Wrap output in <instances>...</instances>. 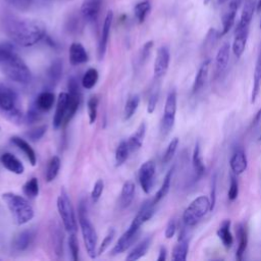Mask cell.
<instances>
[{
    "label": "cell",
    "instance_id": "6da1fadb",
    "mask_svg": "<svg viewBox=\"0 0 261 261\" xmlns=\"http://www.w3.org/2000/svg\"><path fill=\"white\" fill-rule=\"evenodd\" d=\"M3 29L15 44L22 47H30L37 44L46 34V27L42 21L14 15L4 17Z\"/></svg>",
    "mask_w": 261,
    "mask_h": 261
},
{
    "label": "cell",
    "instance_id": "7a4b0ae2",
    "mask_svg": "<svg viewBox=\"0 0 261 261\" xmlns=\"http://www.w3.org/2000/svg\"><path fill=\"white\" fill-rule=\"evenodd\" d=\"M0 69L11 81L28 85L32 81V72L14 48L7 43L0 44Z\"/></svg>",
    "mask_w": 261,
    "mask_h": 261
},
{
    "label": "cell",
    "instance_id": "3957f363",
    "mask_svg": "<svg viewBox=\"0 0 261 261\" xmlns=\"http://www.w3.org/2000/svg\"><path fill=\"white\" fill-rule=\"evenodd\" d=\"M2 200L8 207L15 222L19 225L28 223L34 217V209L29 201L12 192L2 194Z\"/></svg>",
    "mask_w": 261,
    "mask_h": 261
},
{
    "label": "cell",
    "instance_id": "277c9868",
    "mask_svg": "<svg viewBox=\"0 0 261 261\" xmlns=\"http://www.w3.org/2000/svg\"><path fill=\"white\" fill-rule=\"evenodd\" d=\"M77 215H79V223L81 226V231H82L86 251L89 257L91 259H94L98 255V249H97L98 238H97L96 230L89 218L88 209L85 201L80 202Z\"/></svg>",
    "mask_w": 261,
    "mask_h": 261
},
{
    "label": "cell",
    "instance_id": "5b68a950",
    "mask_svg": "<svg viewBox=\"0 0 261 261\" xmlns=\"http://www.w3.org/2000/svg\"><path fill=\"white\" fill-rule=\"evenodd\" d=\"M0 110L13 122L21 123L25 119L17 107V94L2 84H0Z\"/></svg>",
    "mask_w": 261,
    "mask_h": 261
},
{
    "label": "cell",
    "instance_id": "8992f818",
    "mask_svg": "<svg viewBox=\"0 0 261 261\" xmlns=\"http://www.w3.org/2000/svg\"><path fill=\"white\" fill-rule=\"evenodd\" d=\"M208 211H211L210 200L207 196H199L193 200L182 213V221L187 226L196 225Z\"/></svg>",
    "mask_w": 261,
    "mask_h": 261
},
{
    "label": "cell",
    "instance_id": "52a82bcc",
    "mask_svg": "<svg viewBox=\"0 0 261 261\" xmlns=\"http://www.w3.org/2000/svg\"><path fill=\"white\" fill-rule=\"evenodd\" d=\"M57 210L61 218L62 224L65 230L69 233H75L76 231V220L74 211L70 202V199L64 189L60 191L59 196L57 197Z\"/></svg>",
    "mask_w": 261,
    "mask_h": 261
},
{
    "label": "cell",
    "instance_id": "ba28073f",
    "mask_svg": "<svg viewBox=\"0 0 261 261\" xmlns=\"http://www.w3.org/2000/svg\"><path fill=\"white\" fill-rule=\"evenodd\" d=\"M67 89H68V99H67V108H66V113L63 121V125L65 126L68 124V122L72 119L74 114L76 113L80 103H81V90L80 86L77 84V80L74 76L69 77L68 83H67Z\"/></svg>",
    "mask_w": 261,
    "mask_h": 261
},
{
    "label": "cell",
    "instance_id": "9c48e42d",
    "mask_svg": "<svg viewBox=\"0 0 261 261\" xmlns=\"http://www.w3.org/2000/svg\"><path fill=\"white\" fill-rule=\"evenodd\" d=\"M175 114H176V92L174 90H171L166 97L163 116L161 120L160 130L163 136H167L172 129L175 121Z\"/></svg>",
    "mask_w": 261,
    "mask_h": 261
},
{
    "label": "cell",
    "instance_id": "30bf717a",
    "mask_svg": "<svg viewBox=\"0 0 261 261\" xmlns=\"http://www.w3.org/2000/svg\"><path fill=\"white\" fill-rule=\"evenodd\" d=\"M142 225H143V223L135 217L133 219L129 227L123 232V234L117 241L116 245L113 247L112 252H111L112 255H117V254H120V253H123L124 251H126L137 240Z\"/></svg>",
    "mask_w": 261,
    "mask_h": 261
},
{
    "label": "cell",
    "instance_id": "8fae6325",
    "mask_svg": "<svg viewBox=\"0 0 261 261\" xmlns=\"http://www.w3.org/2000/svg\"><path fill=\"white\" fill-rule=\"evenodd\" d=\"M155 171H156V166L152 160L145 161L139 168V171H138L139 182L141 185L142 190L146 194H149L153 187Z\"/></svg>",
    "mask_w": 261,
    "mask_h": 261
},
{
    "label": "cell",
    "instance_id": "7c38bea8",
    "mask_svg": "<svg viewBox=\"0 0 261 261\" xmlns=\"http://www.w3.org/2000/svg\"><path fill=\"white\" fill-rule=\"evenodd\" d=\"M169 61H170V54H169L168 48L165 46L160 47L157 50L156 58L154 61V76L156 79H159L166 73L168 69Z\"/></svg>",
    "mask_w": 261,
    "mask_h": 261
},
{
    "label": "cell",
    "instance_id": "4fadbf2b",
    "mask_svg": "<svg viewBox=\"0 0 261 261\" xmlns=\"http://www.w3.org/2000/svg\"><path fill=\"white\" fill-rule=\"evenodd\" d=\"M112 19H113V12L112 11H108V13L106 14V17L104 19L101 36H100L99 43H98V57H99V59H102L104 57V55H105L107 44H108V39H109V34H110Z\"/></svg>",
    "mask_w": 261,
    "mask_h": 261
},
{
    "label": "cell",
    "instance_id": "5bb4252c",
    "mask_svg": "<svg viewBox=\"0 0 261 261\" xmlns=\"http://www.w3.org/2000/svg\"><path fill=\"white\" fill-rule=\"evenodd\" d=\"M240 0H230L227 9L222 15V30L220 33V36H223L228 33V31L231 29V27L234 23V18L237 15V11L241 5Z\"/></svg>",
    "mask_w": 261,
    "mask_h": 261
},
{
    "label": "cell",
    "instance_id": "9a60e30c",
    "mask_svg": "<svg viewBox=\"0 0 261 261\" xmlns=\"http://www.w3.org/2000/svg\"><path fill=\"white\" fill-rule=\"evenodd\" d=\"M67 99H68L67 93H60L57 98L56 109L53 116V127L55 129H58L63 125L66 108H67Z\"/></svg>",
    "mask_w": 261,
    "mask_h": 261
},
{
    "label": "cell",
    "instance_id": "2e32d148",
    "mask_svg": "<svg viewBox=\"0 0 261 261\" xmlns=\"http://www.w3.org/2000/svg\"><path fill=\"white\" fill-rule=\"evenodd\" d=\"M102 0H84L81 6V14L87 21H95L98 17Z\"/></svg>",
    "mask_w": 261,
    "mask_h": 261
},
{
    "label": "cell",
    "instance_id": "e0dca14e",
    "mask_svg": "<svg viewBox=\"0 0 261 261\" xmlns=\"http://www.w3.org/2000/svg\"><path fill=\"white\" fill-rule=\"evenodd\" d=\"M248 35H249V28H247V29L237 28L236 29L231 49H232L234 56L238 58H240L245 51L247 40H248Z\"/></svg>",
    "mask_w": 261,
    "mask_h": 261
},
{
    "label": "cell",
    "instance_id": "ac0fdd59",
    "mask_svg": "<svg viewBox=\"0 0 261 261\" xmlns=\"http://www.w3.org/2000/svg\"><path fill=\"white\" fill-rule=\"evenodd\" d=\"M229 166L234 174H242L247 169L248 160L244 150L238 149L233 152L229 159Z\"/></svg>",
    "mask_w": 261,
    "mask_h": 261
},
{
    "label": "cell",
    "instance_id": "d6986e66",
    "mask_svg": "<svg viewBox=\"0 0 261 261\" xmlns=\"http://www.w3.org/2000/svg\"><path fill=\"white\" fill-rule=\"evenodd\" d=\"M0 162L7 170L15 174H22L24 171V166L21 163V161L16 156H14L9 152L3 153L1 155Z\"/></svg>",
    "mask_w": 261,
    "mask_h": 261
},
{
    "label": "cell",
    "instance_id": "ffe728a7",
    "mask_svg": "<svg viewBox=\"0 0 261 261\" xmlns=\"http://www.w3.org/2000/svg\"><path fill=\"white\" fill-rule=\"evenodd\" d=\"M188 252H189V240L187 238V234L182 230L178 234L177 244L173 247L171 258L174 261H185L187 259Z\"/></svg>",
    "mask_w": 261,
    "mask_h": 261
},
{
    "label": "cell",
    "instance_id": "44dd1931",
    "mask_svg": "<svg viewBox=\"0 0 261 261\" xmlns=\"http://www.w3.org/2000/svg\"><path fill=\"white\" fill-rule=\"evenodd\" d=\"M89 60L88 53L80 43H72L69 47V62L72 65L86 63Z\"/></svg>",
    "mask_w": 261,
    "mask_h": 261
},
{
    "label": "cell",
    "instance_id": "7402d4cb",
    "mask_svg": "<svg viewBox=\"0 0 261 261\" xmlns=\"http://www.w3.org/2000/svg\"><path fill=\"white\" fill-rule=\"evenodd\" d=\"M210 59H206L204 60V62L201 64V66L198 69V72L195 76L194 80V84L192 87V93L196 94L198 93L205 85L207 79H208V71H209V67H210Z\"/></svg>",
    "mask_w": 261,
    "mask_h": 261
},
{
    "label": "cell",
    "instance_id": "603a6c76",
    "mask_svg": "<svg viewBox=\"0 0 261 261\" xmlns=\"http://www.w3.org/2000/svg\"><path fill=\"white\" fill-rule=\"evenodd\" d=\"M10 141H11V143L14 144L19 150L22 151V153L25 155V157L28 158V160H29V162L31 163V165L35 166V165L37 164V155H36L34 149L30 146V144H29L25 140L21 139L20 137L13 136V137H11Z\"/></svg>",
    "mask_w": 261,
    "mask_h": 261
},
{
    "label": "cell",
    "instance_id": "cb8c5ba5",
    "mask_svg": "<svg viewBox=\"0 0 261 261\" xmlns=\"http://www.w3.org/2000/svg\"><path fill=\"white\" fill-rule=\"evenodd\" d=\"M55 102V95L50 91H44L38 95L35 101V107L40 112H47L49 111Z\"/></svg>",
    "mask_w": 261,
    "mask_h": 261
},
{
    "label": "cell",
    "instance_id": "d4e9b609",
    "mask_svg": "<svg viewBox=\"0 0 261 261\" xmlns=\"http://www.w3.org/2000/svg\"><path fill=\"white\" fill-rule=\"evenodd\" d=\"M256 4L257 3L255 0H246L245 1V4L242 9V13H241V18H240V21H239L237 28L247 29L250 27V22L252 20Z\"/></svg>",
    "mask_w": 261,
    "mask_h": 261
},
{
    "label": "cell",
    "instance_id": "484cf974",
    "mask_svg": "<svg viewBox=\"0 0 261 261\" xmlns=\"http://www.w3.org/2000/svg\"><path fill=\"white\" fill-rule=\"evenodd\" d=\"M229 50H230L229 44L224 43L217 51V54L215 57V67H216L217 73H221L227 67L228 60H229Z\"/></svg>",
    "mask_w": 261,
    "mask_h": 261
},
{
    "label": "cell",
    "instance_id": "4316f807",
    "mask_svg": "<svg viewBox=\"0 0 261 261\" xmlns=\"http://www.w3.org/2000/svg\"><path fill=\"white\" fill-rule=\"evenodd\" d=\"M35 233L31 229H25L19 232L13 241V247L17 251H24L29 248V246L32 244L34 240Z\"/></svg>",
    "mask_w": 261,
    "mask_h": 261
},
{
    "label": "cell",
    "instance_id": "83f0119b",
    "mask_svg": "<svg viewBox=\"0 0 261 261\" xmlns=\"http://www.w3.org/2000/svg\"><path fill=\"white\" fill-rule=\"evenodd\" d=\"M237 236H238V249H237V253H236V258L238 260H243L244 254L247 250V245H248V233H247V229L245 227L244 224L240 223L237 227Z\"/></svg>",
    "mask_w": 261,
    "mask_h": 261
},
{
    "label": "cell",
    "instance_id": "f1b7e54d",
    "mask_svg": "<svg viewBox=\"0 0 261 261\" xmlns=\"http://www.w3.org/2000/svg\"><path fill=\"white\" fill-rule=\"evenodd\" d=\"M145 135H146V124L145 122H142L137 128V130L127 140V144L130 152L137 151L142 147Z\"/></svg>",
    "mask_w": 261,
    "mask_h": 261
},
{
    "label": "cell",
    "instance_id": "f546056e",
    "mask_svg": "<svg viewBox=\"0 0 261 261\" xmlns=\"http://www.w3.org/2000/svg\"><path fill=\"white\" fill-rule=\"evenodd\" d=\"M135 192H136V186L132 180H127L123 184L121 193H120V206L122 208H127L135 197Z\"/></svg>",
    "mask_w": 261,
    "mask_h": 261
},
{
    "label": "cell",
    "instance_id": "4dcf8cb0",
    "mask_svg": "<svg viewBox=\"0 0 261 261\" xmlns=\"http://www.w3.org/2000/svg\"><path fill=\"white\" fill-rule=\"evenodd\" d=\"M217 237L221 241L225 248H230L233 244V238L230 232V220L225 219L221 222L219 228L217 229Z\"/></svg>",
    "mask_w": 261,
    "mask_h": 261
},
{
    "label": "cell",
    "instance_id": "1f68e13d",
    "mask_svg": "<svg viewBox=\"0 0 261 261\" xmlns=\"http://www.w3.org/2000/svg\"><path fill=\"white\" fill-rule=\"evenodd\" d=\"M192 162H193V168L196 173V176L201 177L205 172V165L203 162V157L201 154V147L199 142L195 144L193 155H192Z\"/></svg>",
    "mask_w": 261,
    "mask_h": 261
},
{
    "label": "cell",
    "instance_id": "d6a6232c",
    "mask_svg": "<svg viewBox=\"0 0 261 261\" xmlns=\"http://www.w3.org/2000/svg\"><path fill=\"white\" fill-rule=\"evenodd\" d=\"M260 89H261V51L259 53V56H258V59L256 62L254 76H253V88H252V94H251V103L252 104L255 103Z\"/></svg>",
    "mask_w": 261,
    "mask_h": 261
},
{
    "label": "cell",
    "instance_id": "836d02e7",
    "mask_svg": "<svg viewBox=\"0 0 261 261\" xmlns=\"http://www.w3.org/2000/svg\"><path fill=\"white\" fill-rule=\"evenodd\" d=\"M151 245V239L150 238H146L144 239L141 243H139L126 256V260L128 261H135L138 260L140 258H142L143 256L146 255V253L148 252L149 248Z\"/></svg>",
    "mask_w": 261,
    "mask_h": 261
},
{
    "label": "cell",
    "instance_id": "e575fe53",
    "mask_svg": "<svg viewBox=\"0 0 261 261\" xmlns=\"http://www.w3.org/2000/svg\"><path fill=\"white\" fill-rule=\"evenodd\" d=\"M155 213V204L153 202V200H148V201H145L142 206L140 207L137 215L135 216L137 219H139L143 224L145 222H147L148 220H150L153 215Z\"/></svg>",
    "mask_w": 261,
    "mask_h": 261
},
{
    "label": "cell",
    "instance_id": "d590c367",
    "mask_svg": "<svg viewBox=\"0 0 261 261\" xmlns=\"http://www.w3.org/2000/svg\"><path fill=\"white\" fill-rule=\"evenodd\" d=\"M173 170H174V167L172 166L168 171L167 173L165 174V177L163 179V182L160 187V189L157 191V193L155 194V197L153 199V202L154 204L156 205L158 202H160L169 192V189H170V184H171V178H172V174H173Z\"/></svg>",
    "mask_w": 261,
    "mask_h": 261
},
{
    "label": "cell",
    "instance_id": "8d00e7d4",
    "mask_svg": "<svg viewBox=\"0 0 261 261\" xmlns=\"http://www.w3.org/2000/svg\"><path fill=\"white\" fill-rule=\"evenodd\" d=\"M62 61L60 59H55L52 61L50 66L47 69V77L52 84H56L59 82L62 75Z\"/></svg>",
    "mask_w": 261,
    "mask_h": 261
},
{
    "label": "cell",
    "instance_id": "74e56055",
    "mask_svg": "<svg viewBox=\"0 0 261 261\" xmlns=\"http://www.w3.org/2000/svg\"><path fill=\"white\" fill-rule=\"evenodd\" d=\"M139 104H140L139 95H133L127 99L125 106H124V110H123L124 120H128L134 116V114L136 113V111L139 107Z\"/></svg>",
    "mask_w": 261,
    "mask_h": 261
},
{
    "label": "cell",
    "instance_id": "f35d334b",
    "mask_svg": "<svg viewBox=\"0 0 261 261\" xmlns=\"http://www.w3.org/2000/svg\"><path fill=\"white\" fill-rule=\"evenodd\" d=\"M60 158L58 156H53L50 161L48 162L47 169H46V180L48 182L54 180L59 172L60 169Z\"/></svg>",
    "mask_w": 261,
    "mask_h": 261
},
{
    "label": "cell",
    "instance_id": "ab89813d",
    "mask_svg": "<svg viewBox=\"0 0 261 261\" xmlns=\"http://www.w3.org/2000/svg\"><path fill=\"white\" fill-rule=\"evenodd\" d=\"M98 79H99V73H98V70L96 68H89L85 74L83 75V79H82V86L87 89V90H90L92 88L95 87V85L97 84L98 82Z\"/></svg>",
    "mask_w": 261,
    "mask_h": 261
},
{
    "label": "cell",
    "instance_id": "60d3db41",
    "mask_svg": "<svg viewBox=\"0 0 261 261\" xmlns=\"http://www.w3.org/2000/svg\"><path fill=\"white\" fill-rule=\"evenodd\" d=\"M23 194L30 198L35 199L39 195V180L37 177H32L22 186Z\"/></svg>",
    "mask_w": 261,
    "mask_h": 261
},
{
    "label": "cell",
    "instance_id": "b9f144b4",
    "mask_svg": "<svg viewBox=\"0 0 261 261\" xmlns=\"http://www.w3.org/2000/svg\"><path fill=\"white\" fill-rule=\"evenodd\" d=\"M129 147L126 141H121L115 151V163L117 166L123 164L125 162V160L128 157V153H129Z\"/></svg>",
    "mask_w": 261,
    "mask_h": 261
},
{
    "label": "cell",
    "instance_id": "7bdbcfd3",
    "mask_svg": "<svg viewBox=\"0 0 261 261\" xmlns=\"http://www.w3.org/2000/svg\"><path fill=\"white\" fill-rule=\"evenodd\" d=\"M150 2L147 0L140 2L135 6V16L139 22H143L145 20L148 12L150 11Z\"/></svg>",
    "mask_w": 261,
    "mask_h": 261
},
{
    "label": "cell",
    "instance_id": "ee69618b",
    "mask_svg": "<svg viewBox=\"0 0 261 261\" xmlns=\"http://www.w3.org/2000/svg\"><path fill=\"white\" fill-rule=\"evenodd\" d=\"M178 143H179L178 138H173L169 142V144H168V146H167V148H166V150H165V152L163 154V157H162V162L164 164H167V163H169L171 161V159L173 158V156L175 154V151L177 149Z\"/></svg>",
    "mask_w": 261,
    "mask_h": 261
},
{
    "label": "cell",
    "instance_id": "f6af8a7d",
    "mask_svg": "<svg viewBox=\"0 0 261 261\" xmlns=\"http://www.w3.org/2000/svg\"><path fill=\"white\" fill-rule=\"evenodd\" d=\"M98 103H99V99L96 96L91 97L88 101V115H89L90 124H93L97 119Z\"/></svg>",
    "mask_w": 261,
    "mask_h": 261
},
{
    "label": "cell",
    "instance_id": "bcb514c9",
    "mask_svg": "<svg viewBox=\"0 0 261 261\" xmlns=\"http://www.w3.org/2000/svg\"><path fill=\"white\" fill-rule=\"evenodd\" d=\"M62 232L59 230V227H55L52 229V239H53V248L57 255L62 254Z\"/></svg>",
    "mask_w": 261,
    "mask_h": 261
},
{
    "label": "cell",
    "instance_id": "7dc6e473",
    "mask_svg": "<svg viewBox=\"0 0 261 261\" xmlns=\"http://www.w3.org/2000/svg\"><path fill=\"white\" fill-rule=\"evenodd\" d=\"M114 236H115V230L113 228H110L106 236L104 237L102 243L100 244V246L98 247V255H101L102 253H104L106 251V249L109 247V245L112 243L113 239H114Z\"/></svg>",
    "mask_w": 261,
    "mask_h": 261
},
{
    "label": "cell",
    "instance_id": "c3c4849f",
    "mask_svg": "<svg viewBox=\"0 0 261 261\" xmlns=\"http://www.w3.org/2000/svg\"><path fill=\"white\" fill-rule=\"evenodd\" d=\"M103 190H104V181H103V179L99 178L96 180V182L92 189V192H91V198L94 203L98 202V200L102 196Z\"/></svg>",
    "mask_w": 261,
    "mask_h": 261
},
{
    "label": "cell",
    "instance_id": "681fc988",
    "mask_svg": "<svg viewBox=\"0 0 261 261\" xmlns=\"http://www.w3.org/2000/svg\"><path fill=\"white\" fill-rule=\"evenodd\" d=\"M68 246L69 250L71 253V257L73 261L79 260V242L75 237V233H69V239H68Z\"/></svg>",
    "mask_w": 261,
    "mask_h": 261
},
{
    "label": "cell",
    "instance_id": "f907efd6",
    "mask_svg": "<svg viewBox=\"0 0 261 261\" xmlns=\"http://www.w3.org/2000/svg\"><path fill=\"white\" fill-rule=\"evenodd\" d=\"M10 6L13 8L19 10V11H25L28 10L32 4L33 0H5Z\"/></svg>",
    "mask_w": 261,
    "mask_h": 261
},
{
    "label": "cell",
    "instance_id": "816d5d0a",
    "mask_svg": "<svg viewBox=\"0 0 261 261\" xmlns=\"http://www.w3.org/2000/svg\"><path fill=\"white\" fill-rule=\"evenodd\" d=\"M45 133H46V125H40V126H37V127L29 130L27 133V136L29 137V139L31 141L36 142V141L40 140L44 136Z\"/></svg>",
    "mask_w": 261,
    "mask_h": 261
},
{
    "label": "cell",
    "instance_id": "f5cc1de1",
    "mask_svg": "<svg viewBox=\"0 0 261 261\" xmlns=\"http://www.w3.org/2000/svg\"><path fill=\"white\" fill-rule=\"evenodd\" d=\"M238 195H239V184H238L237 178L233 175H231L230 182H229V189L227 192V197L230 201H233L237 199Z\"/></svg>",
    "mask_w": 261,
    "mask_h": 261
},
{
    "label": "cell",
    "instance_id": "db71d44e",
    "mask_svg": "<svg viewBox=\"0 0 261 261\" xmlns=\"http://www.w3.org/2000/svg\"><path fill=\"white\" fill-rule=\"evenodd\" d=\"M158 97H159V91L158 90H155L151 93L150 97H149V100H148V105H147V111L148 113H153L155 108H156V105H157V102H158Z\"/></svg>",
    "mask_w": 261,
    "mask_h": 261
},
{
    "label": "cell",
    "instance_id": "11a10c76",
    "mask_svg": "<svg viewBox=\"0 0 261 261\" xmlns=\"http://www.w3.org/2000/svg\"><path fill=\"white\" fill-rule=\"evenodd\" d=\"M175 231H176V223H175L174 219H170L166 225L164 236L166 239H171L174 236Z\"/></svg>",
    "mask_w": 261,
    "mask_h": 261
},
{
    "label": "cell",
    "instance_id": "9f6ffc18",
    "mask_svg": "<svg viewBox=\"0 0 261 261\" xmlns=\"http://www.w3.org/2000/svg\"><path fill=\"white\" fill-rule=\"evenodd\" d=\"M152 46H153V42L152 41H149L147 42L143 48H142V51H141V55H140V60L142 63H144L146 61V59L149 57V54H150V51L152 49Z\"/></svg>",
    "mask_w": 261,
    "mask_h": 261
},
{
    "label": "cell",
    "instance_id": "6f0895ef",
    "mask_svg": "<svg viewBox=\"0 0 261 261\" xmlns=\"http://www.w3.org/2000/svg\"><path fill=\"white\" fill-rule=\"evenodd\" d=\"M211 199H210V204H211V210H213L214 205H215V192H216V178L215 176L213 177L212 180V187H211Z\"/></svg>",
    "mask_w": 261,
    "mask_h": 261
},
{
    "label": "cell",
    "instance_id": "680465c9",
    "mask_svg": "<svg viewBox=\"0 0 261 261\" xmlns=\"http://www.w3.org/2000/svg\"><path fill=\"white\" fill-rule=\"evenodd\" d=\"M260 120H261V108L258 110V112L256 113V115H255V117H254V119H253V121H252V123H251V128H254L259 122H260Z\"/></svg>",
    "mask_w": 261,
    "mask_h": 261
},
{
    "label": "cell",
    "instance_id": "91938a15",
    "mask_svg": "<svg viewBox=\"0 0 261 261\" xmlns=\"http://www.w3.org/2000/svg\"><path fill=\"white\" fill-rule=\"evenodd\" d=\"M166 255H167V251L165 249V247H161L159 250V255L157 257L158 261H164L166 260Z\"/></svg>",
    "mask_w": 261,
    "mask_h": 261
},
{
    "label": "cell",
    "instance_id": "94428289",
    "mask_svg": "<svg viewBox=\"0 0 261 261\" xmlns=\"http://www.w3.org/2000/svg\"><path fill=\"white\" fill-rule=\"evenodd\" d=\"M256 6H257V11H261V0H258Z\"/></svg>",
    "mask_w": 261,
    "mask_h": 261
},
{
    "label": "cell",
    "instance_id": "6125c7cd",
    "mask_svg": "<svg viewBox=\"0 0 261 261\" xmlns=\"http://www.w3.org/2000/svg\"><path fill=\"white\" fill-rule=\"evenodd\" d=\"M227 0H217V2H218V4H223L224 2H226Z\"/></svg>",
    "mask_w": 261,
    "mask_h": 261
},
{
    "label": "cell",
    "instance_id": "be15d7a7",
    "mask_svg": "<svg viewBox=\"0 0 261 261\" xmlns=\"http://www.w3.org/2000/svg\"><path fill=\"white\" fill-rule=\"evenodd\" d=\"M258 141L261 142V133H260V135H259V137H258Z\"/></svg>",
    "mask_w": 261,
    "mask_h": 261
},
{
    "label": "cell",
    "instance_id": "e7e4bbea",
    "mask_svg": "<svg viewBox=\"0 0 261 261\" xmlns=\"http://www.w3.org/2000/svg\"><path fill=\"white\" fill-rule=\"evenodd\" d=\"M260 29H261V20H260Z\"/></svg>",
    "mask_w": 261,
    "mask_h": 261
}]
</instances>
